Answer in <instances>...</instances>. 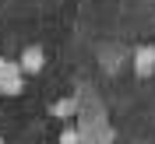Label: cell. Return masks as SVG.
Instances as JSON below:
<instances>
[{
  "label": "cell",
  "mask_w": 155,
  "mask_h": 144,
  "mask_svg": "<svg viewBox=\"0 0 155 144\" xmlns=\"http://www.w3.org/2000/svg\"><path fill=\"white\" fill-rule=\"evenodd\" d=\"M152 49H155V46H152Z\"/></svg>",
  "instance_id": "3957f363"
},
{
  "label": "cell",
  "mask_w": 155,
  "mask_h": 144,
  "mask_svg": "<svg viewBox=\"0 0 155 144\" xmlns=\"http://www.w3.org/2000/svg\"><path fill=\"white\" fill-rule=\"evenodd\" d=\"M152 70H155V49L152 46H141L134 53V74L137 77H148Z\"/></svg>",
  "instance_id": "7a4b0ae2"
},
{
  "label": "cell",
  "mask_w": 155,
  "mask_h": 144,
  "mask_svg": "<svg viewBox=\"0 0 155 144\" xmlns=\"http://www.w3.org/2000/svg\"><path fill=\"white\" fill-rule=\"evenodd\" d=\"M42 67H46V60H42V49H39V46H28L25 53H21V60H18L21 74H39Z\"/></svg>",
  "instance_id": "6da1fadb"
}]
</instances>
